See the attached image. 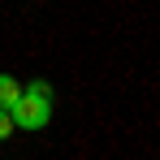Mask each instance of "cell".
Instances as JSON below:
<instances>
[{
  "mask_svg": "<svg viewBox=\"0 0 160 160\" xmlns=\"http://www.w3.org/2000/svg\"><path fill=\"white\" fill-rule=\"evenodd\" d=\"M13 130H18V126H13V117H9V108H0V143H4V138H9Z\"/></svg>",
  "mask_w": 160,
  "mask_h": 160,
  "instance_id": "277c9868",
  "label": "cell"
},
{
  "mask_svg": "<svg viewBox=\"0 0 160 160\" xmlns=\"http://www.w3.org/2000/svg\"><path fill=\"white\" fill-rule=\"evenodd\" d=\"M22 91H30V95H43V100H52V82H48V78H35V82H26Z\"/></svg>",
  "mask_w": 160,
  "mask_h": 160,
  "instance_id": "3957f363",
  "label": "cell"
},
{
  "mask_svg": "<svg viewBox=\"0 0 160 160\" xmlns=\"http://www.w3.org/2000/svg\"><path fill=\"white\" fill-rule=\"evenodd\" d=\"M22 95V87H18V78H9V74H0V108H9L13 100Z\"/></svg>",
  "mask_w": 160,
  "mask_h": 160,
  "instance_id": "7a4b0ae2",
  "label": "cell"
},
{
  "mask_svg": "<svg viewBox=\"0 0 160 160\" xmlns=\"http://www.w3.org/2000/svg\"><path fill=\"white\" fill-rule=\"evenodd\" d=\"M9 117H13L18 130H48V126H52V100L22 91V95L9 104Z\"/></svg>",
  "mask_w": 160,
  "mask_h": 160,
  "instance_id": "6da1fadb",
  "label": "cell"
}]
</instances>
